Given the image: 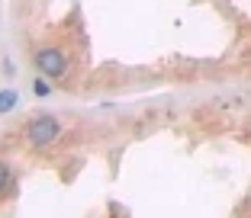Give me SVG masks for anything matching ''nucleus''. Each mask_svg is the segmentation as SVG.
I'll list each match as a JSON object with an SVG mask.
<instances>
[{
	"instance_id": "nucleus-2",
	"label": "nucleus",
	"mask_w": 251,
	"mask_h": 218,
	"mask_svg": "<svg viewBox=\"0 0 251 218\" xmlns=\"http://www.w3.org/2000/svg\"><path fill=\"white\" fill-rule=\"evenodd\" d=\"M61 135V122L55 116H42L29 125V145L32 148H49Z\"/></svg>"
},
{
	"instance_id": "nucleus-3",
	"label": "nucleus",
	"mask_w": 251,
	"mask_h": 218,
	"mask_svg": "<svg viewBox=\"0 0 251 218\" xmlns=\"http://www.w3.org/2000/svg\"><path fill=\"white\" fill-rule=\"evenodd\" d=\"M16 103H20V93H16V90H0V116H3V112H13Z\"/></svg>"
},
{
	"instance_id": "nucleus-5",
	"label": "nucleus",
	"mask_w": 251,
	"mask_h": 218,
	"mask_svg": "<svg viewBox=\"0 0 251 218\" xmlns=\"http://www.w3.org/2000/svg\"><path fill=\"white\" fill-rule=\"evenodd\" d=\"M32 93H36V96H49V93H52V87H49L42 77H36V80H32Z\"/></svg>"
},
{
	"instance_id": "nucleus-1",
	"label": "nucleus",
	"mask_w": 251,
	"mask_h": 218,
	"mask_svg": "<svg viewBox=\"0 0 251 218\" xmlns=\"http://www.w3.org/2000/svg\"><path fill=\"white\" fill-rule=\"evenodd\" d=\"M36 67H39V74H45V77L65 80V77H68V55H65L61 48H55V45H49V48H39V51H36Z\"/></svg>"
},
{
	"instance_id": "nucleus-4",
	"label": "nucleus",
	"mask_w": 251,
	"mask_h": 218,
	"mask_svg": "<svg viewBox=\"0 0 251 218\" xmlns=\"http://www.w3.org/2000/svg\"><path fill=\"white\" fill-rule=\"evenodd\" d=\"M10 180H13V174H10V167L7 164H0V196L10 189Z\"/></svg>"
}]
</instances>
